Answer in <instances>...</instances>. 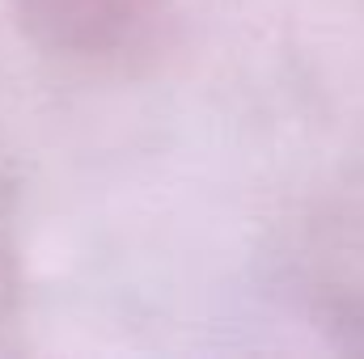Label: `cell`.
Wrapping results in <instances>:
<instances>
[{"label":"cell","mask_w":364,"mask_h":359,"mask_svg":"<svg viewBox=\"0 0 364 359\" xmlns=\"http://www.w3.org/2000/svg\"><path fill=\"white\" fill-rule=\"evenodd\" d=\"M170 0H21L26 26L73 60H123L153 43Z\"/></svg>","instance_id":"6da1fadb"}]
</instances>
